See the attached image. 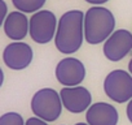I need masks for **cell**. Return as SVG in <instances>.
Listing matches in <instances>:
<instances>
[{
	"label": "cell",
	"mask_w": 132,
	"mask_h": 125,
	"mask_svg": "<svg viewBox=\"0 0 132 125\" xmlns=\"http://www.w3.org/2000/svg\"><path fill=\"white\" fill-rule=\"evenodd\" d=\"M84 16L82 11L65 12L57 25L54 46L58 52L71 55L80 50L84 39Z\"/></svg>",
	"instance_id": "cell-1"
},
{
	"label": "cell",
	"mask_w": 132,
	"mask_h": 125,
	"mask_svg": "<svg viewBox=\"0 0 132 125\" xmlns=\"http://www.w3.org/2000/svg\"><path fill=\"white\" fill-rule=\"evenodd\" d=\"M114 15L105 7L93 5L84 16V39L88 44L104 43L115 30Z\"/></svg>",
	"instance_id": "cell-2"
},
{
	"label": "cell",
	"mask_w": 132,
	"mask_h": 125,
	"mask_svg": "<svg viewBox=\"0 0 132 125\" xmlns=\"http://www.w3.org/2000/svg\"><path fill=\"white\" fill-rule=\"evenodd\" d=\"M30 107L36 117L47 122H53L61 116L63 104L60 93L52 87H43L32 95Z\"/></svg>",
	"instance_id": "cell-3"
},
{
	"label": "cell",
	"mask_w": 132,
	"mask_h": 125,
	"mask_svg": "<svg viewBox=\"0 0 132 125\" xmlns=\"http://www.w3.org/2000/svg\"><path fill=\"white\" fill-rule=\"evenodd\" d=\"M104 91L115 103H128L132 99V74L124 69H114L104 80Z\"/></svg>",
	"instance_id": "cell-4"
},
{
	"label": "cell",
	"mask_w": 132,
	"mask_h": 125,
	"mask_svg": "<svg viewBox=\"0 0 132 125\" xmlns=\"http://www.w3.org/2000/svg\"><path fill=\"white\" fill-rule=\"evenodd\" d=\"M58 21L52 11H38L30 18V37L38 44H47L56 37Z\"/></svg>",
	"instance_id": "cell-5"
},
{
	"label": "cell",
	"mask_w": 132,
	"mask_h": 125,
	"mask_svg": "<svg viewBox=\"0 0 132 125\" xmlns=\"http://www.w3.org/2000/svg\"><path fill=\"white\" fill-rule=\"evenodd\" d=\"M56 80L65 87L79 86L86 78V67L77 57L60 60L54 69Z\"/></svg>",
	"instance_id": "cell-6"
},
{
	"label": "cell",
	"mask_w": 132,
	"mask_h": 125,
	"mask_svg": "<svg viewBox=\"0 0 132 125\" xmlns=\"http://www.w3.org/2000/svg\"><path fill=\"white\" fill-rule=\"evenodd\" d=\"M102 52L111 63L123 60L129 52H132V33L126 29L115 30L104 42Z\"/></svg>",
	"instance_id": "cell-7"
},
{
	"label": "cell",
	"mask_w": 132,
	"mask_h": 125,
	"mask_svg": "<svg viewBox=\"0 0 132 125\" xmlns=\"http://www.w3.org/2000/svg\"><path fill=\"white\" fill-rule=\"evenodd\" d=\"M63 108L70 113H83L92 104V95L89 90L84 86H73V87H62L60 91Z\"/></svg>",
	"instance_id": "cell-8"
},
{
	"label": "cell",
	"mask_w": 132,
	"mask_h": 125,
	"mask_svg": "<svg viewBox=\"0 0 132 125\" xmlns=\"http://www.w3.org/2000/svg\"><path fill=\"white\" fill-rule=\"evenodd\" d=\"M34 59V52L30 44L25 42H12L3 51L4 64L12 71L26 69Z\"/></svg>",
	"instance_id": "cell-9"
},
{
	"label": "cell",
	"mask_w": 132,
	"mask_h": 125,
	"mask_svg": "<svg viewBox=\"0 0 132 125\" xmlns=\"http://www.w3.org/2000/svg\"><path fill=\"white\" fill-rule=\"evenodd\" d=\"M118 121L117 108L106 102L93 103L86 112V122L88 125H117Z\"/></svg>",
	"instance_id": "cell-10"
},
{
	"label": "cell",
	"mask_w": 132,
	"mask_h": 125,
	"mask_svg": "<svg viewBox=\"0 0 132 125\" xmlns=\"http://www.w3.org/2000/svg\"><path fill=\"white\" fill-rule=\"evenodd\" d=\"M3 30L11 40L21 42L30 31V20L21 11L11 12L3 24Z\"/></svg>",
	"instance_id": "cell-11"
},
{
	"label": "cell",
	"mask_w": 132,
	"mask_h": 125,
	"mask_svg": "<svg viewBox=\"0 0 132 125\" xmlns=\"http://www.w3.org/2000/svg\"><path fill=\"white\" fill-rule=\"evenodd\" d=\"M12 4L17 11L23 13H36L43 8L45 0H12Z\"/></svg>",
	"instance_id": "cell-12"
},
{
	"label": "cell",
	"mask_w": 132,
	"mask_h": 125,
	"mask_svg": "<svg viewBox=\"0 0 132 125\" xmlns=\"http://www.w3.org/2000/svg\"><path fill=\"white\" fill-rule=\"evenodd\" d=\"M26 121L18 112H7L0 116V125H25Z\"/></svg>",
	"instance_id": "cell-13"
},
{
	"label": "cell",
	"mask_w": 132,
	"mask_h": 125,
	"mask_svg": "<svg viewBox=\"0 0 132 125\" xmlns=\"http://www.w3.org/2000/svg\"><path fill=\"white\" fill-rule=\"evenodd\" d=\"M8 7L4 0H0V24H4L5 18L8 17Z\"/></svg>",
	"instance_id": "cell-14"
},
{
	"label": "cell",
	"mask_w": 132,
	"mask_h": 125,
	"mask_svg": "<svg viewBox=\"0 0 132 125\" xmlns=\"http://www.w3.org/2000/svg\"><path fill=\"white\" fill-rule=\"evenodd\" d=\"M25 125H48V122L42 120V119H39V117H36V116H32V117L26 120Z\"/></svg>",
	"instance_id": "cell-15"
},
{
	"label": "cell",
	"mask_w": 132,
	"mask_h": 125,
	"mask_svg": "<svg viewBox=\"0 0 132 125\" xmlns=\"http://www.w3.org/2000/svg\"><path fill=\"white\" fill-rule=\"evenodd\" d=\"M126 115H127V119H128V121L132 124V99L128 102V104H127V108H126Z\"/></svg>",
	"instance_id": "cell-16"
},
{
	"label": "cell",
	"mask_w": 132,
	"mask_h": 125,
	"mask_svg": "<svg viewBox=\"0 0 132 125\" xmlns=\"http://www.w3.org/2000/svg\"><path fill=\"white\" fill-rule=\"evenodd\" d=\"M86 2L89 3V4H92V5H102V4L108 3L109 0H86Z\"/></svg>",
	"instance_id": "cell-17"
},
{
	"label": "cell",
	"mask_w": 132,
	"mask_h": 125,
	"mask_svg": "<svg viewBox=\"0 0 132 125\" xmlns=\"http://www.w3.org/2000/svg\"><path fill=\"white\" fill-rule=\"evenodd\" d=\"M4 84V71L0 69V86H3Z\"/></svg>",
	"instance_id": "cell-18"
},
{
	"label": "cell",
	"mask_w": 132,
	"mask_h": 125,
	"mask_svg": "<svg viewBox=\"0 0 132 125\" xmlns=\"http://www.w3.org/2000/svg\"><path fill=\"white\" fill-rule=\"evenodd\" d=\"M128 72L132 74V56H131V60H129V63H128Z\"/></svg>",
	"instance_id": "cell-19"
},
{
	"label": "cell",
	"mask_w": 132,
	"mask_h": 125,
	"mask_svg": "<svg viewBox=\"0 0 132 125\" xmlns=\"http://www.w3.org/2000/svg\"><path fill=\"white\" fill-rule=\"evenodd\" d=\"M74 125H88L87 122H77V124H74Z\"/></svg>",
	"instance_id": "cell-20"
}]
</instances>
